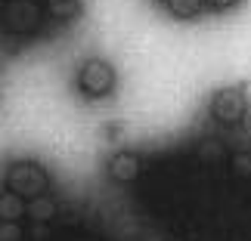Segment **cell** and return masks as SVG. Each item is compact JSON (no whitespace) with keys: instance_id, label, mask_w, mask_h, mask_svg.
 I'll return each mask as SVG.
<instances>
[{"instance_id":"obj_5","label":"cell","mask_w":251,"mask_h":241,"mask_svg":"<svg viewBox=\"0 0 251 241\" xmlns=\"http://www.w3.org/2000/svg\"><path fill=\"white\" fill-rule=\"evenodd\" d=\"M105 173H109L112 182H121V186H127V182H137L140 173H143V158L137 152H115L105 164Z\"/></svg>"},{"instance_id":"obj_8","label":"cell","mask_w":251,"mask_h":241,"mask_svg":"<svg viewBox=\"0 0 251 241\" xmlns=\"http://www.w3.org/2000/svg\"><path fill=\"white\" fill-rule=\"evenodd\" d=\"M53 214H56V201L50 195H41V198H31V201H28V217L37 219V223L53 219Z\"/></svg>"},{"instance_id":"obj_13","label":"cell","mask_w":251,"mask_h":241,"mask_svg":"<svg viewBox=\"0 0 251 241\" xmlns=\"http://www.w3.org/2000/svg\"><path fill=\"white\" fill-rule=\"evenodd\" d=\"M152 3H168V0H152Z\"/></svg>"},{"instance_id":"obj_3","label":"cell","mask_w":251,"mask_h":241,"mask_svg":"<svg viewBox=\"0 0 251 241\" xmlns=\"http://www.w3.org/2000/svg\"><path fill=\"white\" fill-rule=\"evenodd\" d=\"M208 111H211V118L217 124L236 127V124H242V118L248 114V96H245L242 87H224V90H217L211 96Z\"/></svg>"},{"instance_id":"obj_2","label":"cell","mask_w":251,"mask_h":241,"mask_svg":"<svg viewBox=\"0 0 251 241\" xmlns=\"http://www.w3.org/2000/svg\"><path fill=\"white\" fill-rule=\"evenodd\" d=\"M6 189L19 192L22 198H41L50 189V173H47L37 161H16L6 170Z\"/></svg>"},{"instance_id":"obj_4","label":"cell","mask_w":251,"mask_h":241,"mask_svg":"<svg viewBox=\"0 0 251 241\" xmlns=\"http://www.w3.org/2000/svg\"><path fill=\"white\" fill-rule=\"evenodd\" d=\"M78 87L84 96L90 99H100V96H109L115 87V68L105 59H87L78 71Z\"/></svg>"},{"instance_id":"obj_1","label":"cell","mask_w":251,"mask_h":241,"mask_svg":"<svg viewBox=\"0 0 251 241\" xmlns=\"http://www.w3.org/2000/svg\"><path fill=\"white\" fill-rule=\"evenodd\" d=\"M44 22V6L37 0H6L3 9H0V25L3 31L16 34V37H25V34H34Z\"/></svg>"},{"instance_id":"obj_7","label":"cell","mask_w":251,"mask_h":241,"mask_svg":"<svg viewBox=\"0 0 251 241\" xmlns=\"http://www.w3.org/2000/svg\"><path fill=\"white\" fill-rule=\"evenodd\" d=\"M44 13L56 22H69L81 13V0H44Z\"/></svg>"},{"instance_id":"obj_10","label":"cell","mask_w":251,"mask_h":241,"mask_svg":"<svg viewBox=\"0 0 251 241\" xmlns=\"http://www.w3.org/2000/svg\"><path fill=\"white\" fill-rule=\"evenodd\" d=\"M229 170H233V176H239V179H251V152H236V155L229 158Z\"/></svg>"},{"instance_id":"obj_6","label":"cell","mask_w":251,"mask_h":241,"mask_svg":"<svg viewBox=\"0 0 251 241\" xmlns=\"http://www.w3.org/2000/svg\"><path fill=\"white\" fill-rule=\"evenodd\" d=\"M22 217H28V198L13 189L0 192V223H22Z\"/></svg>"},{"instance_id":"obj_9","label":"cell","mask_w":251,"mask_h":241,"mask_svg":"<svg viewBox=\"0 0 251 241\" xmlns=\"http://www.w3.org/2000/svg\"><path fill=\"white\" fill-rule=\"evenodd\" d=\"M165 6L174 19H196L201 13V6H205V0H168Z\"/></svg>"},{"instance_id":"obj_12","label":"cell","mask_w":251,"mask_h":241,"mask_svg":"<svg viewBox=\"0 0 251 241\" xmlns=\"http://www.w3.org/2000/svg\"><path fill=\"white\" fill-rule=\"evenodd\" d=\"M236 3H239V0H205V6L217 9V13H224V9H233Z\"/></svg>"},{"instance_id":"obj_11","label":"cell","mask_w":251,"mask_h":241,"mask_svg":"<svg viewBox=\"0 0 251 241\" xmlns=\"http://www.w3.org/2000/svg\"><path fill=\"white\" fill-rule=\"evenodd\" d=\"M0 241H25L22 223H0Z\"/></svg>"}]
</instances>
